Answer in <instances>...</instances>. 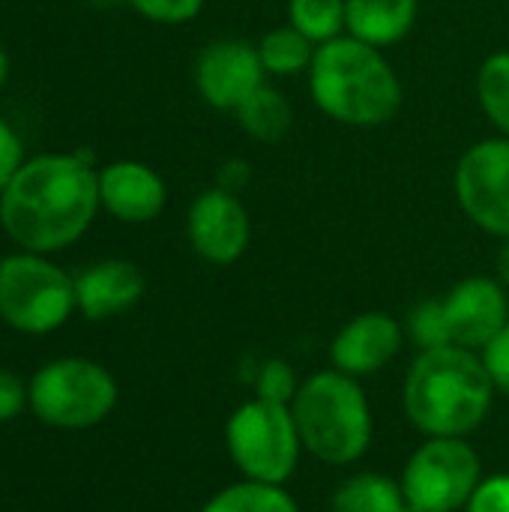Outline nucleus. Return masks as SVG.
Segmentation results:
<instances>
[{
  "label": "nucleus",
  "mask_w": 509,
  "mask_h": 512,
  "mask_svg": "<svg viewBox=\"0 0 509 512\" xmlns=\"http://www.w3.org/2000/svg\"><path fill=\"white\" fill-rule=\"evenodd\" d=\"M99 210V168L87 150L39 153L3 189L0 228L18 249L54 255L75 246Z\"/></svg>",
  "instance_id": "f257e3e1"
},
{
  "label": "nucleus",
  "mask_w": 509,
  "mask_h": 512,
  "mask_svg": "<svg viewBox=\"0 0 509 512\" xmlns=\"http://www.w3.org/2000/svg\"><path fill=\"white\" fill-rule=\"evenodd\" d=\"M24 162V141L9 120L0 117V195Z\"/></svg>",
  "instance_id": "cd10ccee"
},
{
  "label": "nucleus",
  "mask_w": 509,
  "mask_h": 512,
  "mask_svg": "<svg viewBox=\"0 0 509 512\" xmlns=\"http://www.w3.org/2000/svg\"><path fill=\"white\" fill-rule=\"evenodd\" d=\"M255 45H258V57H261L267 78L306 75L315 60V48H318L291 24H279V27L267 30Z\"/></svg>",
  "instance_id": "6ab92c4d"
},
{
  "label": "nucleus",
  "mask_w": 509,
  "mask_h": 512,
  "mask_svg": "<svg viewBox=\"0 0 509 512\" xmlns=\"http://www.w3.org/2000/svg\"><path fill=\"white\" fill-rule=\"evenodd\" d=\"M402 512H426V510H417V507H411V504H405V507H402Z\"/></svg>",
  "instance_id": "72a5a7b5"
},
{
  "label": "nucleus",
  "mask_w": 509,
  "mask_h": 512,
  "mask_svg": "<svg viewBox=\"0 0 509 512\" xmlns=\"http://www.w3.org/2000/svg\"><path fill=\"white\" fill-rule=\"evenodd\" d=\"M30 411L54 429H93L117 408L114 375L87 357H60L30 378Z\"/></svg>",
  "instance_id": "0eeeda50"
},
{
  "label": "nucleus",
  "mask_w": 509,
  "mask_h": 512,
  "mask_svg": "<svg viewBox=\"0 0 509 512\" xmlns=\"http://www.w3.org/2000/svg\"><path fill=\"white\" fill-rule=\"evenodd\" d=\"M480 357H483V366H486L495 390L509 396V324L480 351Z\"/></svg>",
  "instance_id": "bb28decb"
},
{
  "label": "nucleus",
  "mask_w": 509,
  "mask_h": 512,
  "mask_svg": "<svg viewBox=\"0 0 509 512\" xmlns=\"http://www.w3.org/2000/svg\"><path fill=\"white\" fill-rule=\"evenodd\" d=\"M402 507L405 495L399 480L375 471H357L345 477L330 495L333 512H402Z\"/></svg>",
  "instance_id": "a211bd4d"
},
{
  "label": "nucleus",
  "mask_w": 509,
  "mask_h": 512,
  "mask_svg": "<svg viewBox=\"0 0 509 512\" xmlns=\"http://www.w3.org/2000/svg\"><path fill=\"white\" fill-rule=\"evenodd\" d=\"M306 78L318 111L351 129L387 126L405 102L402 78L387 54L348 33L315 48Z\"/></svg>",
  "instance_id": "7ed1b4c3"
},
{
  "label": "nucleus",
  "mask_w": 509,
  "mask_h": 512,
  "mask_svg": "<svg viewBox=\"0 0 509 512\" xmlns=\"http://www.w3.org/2000/svg\"><path fill=\"white\" fill-rule=\"evenodd\" d=\"M405 333H408V339L417 345V351L453 345L450 324H447V315H444L441 300H423V303H417L414 312L408 315Z\"/></svg>",
  "instance_id": "5701e85b"
},
{
  "label": "nucleus",
  "mask_w": 509,
  "mask_h": 512,
  "mask_svg": "<svg viewBox=\"0 0 509 512\" xmlns=\"http://www.w3.org/2000/svg\"><path fill=\"white\" fill-rule=\"evenodd\" d=\"M30 405V387L9 369H0V423L15 420Z\"/></svg>",
  "instance_id": "c85d7f7f"
},
{
  "label": "nucleus",
  "mask_w": 509,
  "mask_h": 512,
  "mask_svg": "<svg viewBox=\"0 0 509 512\" xmlns=\"http://www.w3.org/2000/svg\"><path fill=\"white\" fill-rule=\"evenodd\" d=\"M198 512H300V507L285 486L240 477L237 483L219 489Z\"/></svg>",
  "instance_id": "aec40b11"
},
{
  "label": "nucleus",
  "mask_w": 509,
  "mask_h": 512,
  "mask_svg": "<svg viewBox=\"0 0 509 512\" xmlns=\"http://www.w3.org/2000/svg\"><path fill=\"white\" fill-rule=\"evenodd\" d=\"M465 512H509V474H489L468 498Z\"/></svg>",
  "instance_id": "a878e982"
},
{
  "label": "nucleus",
  "mask_w": 509,
  "mask_h": 512,
  "mask_svg": "<svg viewBox=\"0 0 509 512\" xmlns=\"http://www.w3.org/2000/svg\"><path fill=\"white\" fill-rule=\"evenodd\" d=\"M225 450L243 480L285 486L300 465L303 441L291 405L252 396L225 423Z\"/></svg>",
  "instance_id": "423d86ee"
},
{
  "label": "nucleus",
  "mask_w": 509,
  "mask_h": 512,
  "mask_svg": "<svg viewBox=\"0 0 509 512\" xmlns=\"http://www.w3.org/2000/svg\"><path fill=\"white\" fill-rule=\"evenodd\" d=\"M288 24L324 45L345 33V0H288Z\"/></svg>",
  "instance_id": "4be33fe9"
},
{
  "label": "nucleus",
  "mask_w": 509,
  "mask_h": 512,
  "mask_svg": "<svg viewBox=\"0 0 509 512\" xmlns=\"http://www.w3.org/2000/svg\"><path fill=\"white\" fill-rule=\"evenodd\" d=\"M237 123L240 129L261 141V144H276L282 141L291 126H294V105L285 96L282 87H276L273 81H264L240 108H237Z\"/></svg>",
  "instance_id": "f3484780"
},
{
  "label": "nucleus",
  "mask_w": 509,
  "mask_h": 512,
  "mask_svg": "<svg viewBox=\"0 0 509 512\" xmlns=\"http://www.w3.org/2000/svg\"><path fill=\"white\" fill-rule=\"evenodd\" d=\"M195 90L204 105L237 114V108L267 81L258 45L246 39H216L201 48L192 69Z\"/></svg>",
  "instance_id": "9b49d317"
},
{
  "label": "nucleus",
  "mask_w": 509,
  "mask_h": 512,
  "mask_svg": "<svg viewBox=\"0 0 509 512\" xmlns=\"http://www.w3.org/2000/svg\"><path fill=\"white\" fill-rule=\"evenodd\" d=\"M405 324L387 312L354 315L330 342V366L351 378H372L387 369L405 348Z\"/></svg>",
  "instance_id": "ddd939ff"
},
{
  "label": "nucleus",
  "mask_w": 509,
  "mask_h": 512,
  "mask_svg": "<svg viewBox=\"0 0 509 512\" xmlns=\"http://www.w3.org/2000/svg\"><path fill=\"white\" fill-rule=\"evenodd\" d=\"M186 240L192 252L216 267L237 264L252 243V219L243 198L231 189H204L186 213Z\"/></svg>",
  "instance_id": "9d476101"
},
{
  "label": "nucleus",
  "mask_w": 509,
  "mask_h": 512,
  "mask_svg": "<svg viewBox=\"0 0 509 512\" xmlns=\"http://www.w3.org/2000/svg\"><path fill=\"white\" fill-rule=\"evenodd\" d=\"M141 18L153 24H189L201 15L207 0H126Z\"/></svg>",
  "instance_id": "393cba45"
},
{
  "label": "nucleus",
  "mask_w": 509,
  "mask_h": 512,
  "mask_svg": "<svg viewBox=\"0 0 509 512\" xmlns=\"http://www.w3.org/2000/svg\"><path fill=\"white\" fill-rule=\"evenodd\" d=\"M291 414L303 450L330 468L360 462L375 438V417L360 378L339 369H321L300 381Z\"/></svg>",
  "instance_id": "20e7f679"
},
{
  "label": "nucleus",
  "mask_w": 509,
  "mask_h": 512,
  "mask_svg": "<svg viewBox=\"0 0 509 512\" xmlns=\"http://www.w3.org/2000/svg\"><path fill=\"white\" fill-rule=\"evenodd\" d=\"M147 291L144 270L126 258H105L75 276V303L87 321H105L129 312Z\"/></svg>",
  "instance_id": "2eb2a0df"
},
{
  "label": "nucleus",
  "mask_w": 509,
  "mask_h": 512,
  "mask_svg": "<svg viewBox=\"0 0 509 512\" xmlns=\"http://www.w3.org/2000/svg\"><path fill=\"white\" fill-rule=\"evenodd\" d=\"M78 312L75 276L39 252L0 258V318L24 336H48Z\"/></svg>",
  "instance_id": "39448f33"
},
{
  "label": "nucleus",
  "mask_w": 509,
  "mask_h": 512,
  "mask_svg": "<svg viewBox=\"0 0 509 512\" xmlns=\"http://www.w3.org/2000/svg\"><path fill=\"white\" fill-rule=\"evenodd\" d=\"M495 279L509 291V240H501V249L495 258Z\"/></svg>",
  "instance_id": "7c9ffc66"
},
{
  "label": "nucleus",
  "mask_w": 509,
  "mask_h": 512,
  "mask_svg": "<svg viewBox=\"0 0 509 512\" xmlns=\"http://www.w3.org/2000/svg\"><path fill=\"white\" fill-rule=\"evenodd\" d=\"M417 15V0H345V33L384 51L414 30Z\"/></svg>",
  "instance_id": "dca6fc26"
},
{
  "label": "nucleus",
  "mask_w": 509,
  "mask_h": 512,
  "mask_svg": "<svg viewBox=\"0 0 509 512\" xmlns=\"http://www.w3.org/2000/svg\"><path fill=\"white\" fill-rule=\"evenodd\" d=\"M477 102L486 120L509 138V48L492 51L477 69Z\"/></svg>",
  "instance_id": "412c9836"
},
{
  "label": "nucleus",
  "mask_w": 509,
  "mask_h": 512,
  "mask_svg": "<svg viewBox=\"0 0 509 512\" xmlns=\"http://www.w3.org/2000/svg\"><path fill=\"white\" fill-rule=\"evenodd\" d=\"M453 345L483 351L509 324V291L495 276H465L441 297Z\"/></svg>",
  "instance_id": "f8f14e48"
},
{
  "label": "nucleus",
  "mask_w": 509,
  "mask_h": 512,
  "mask_svg": "<svg viewBox=\"0 0 509 512\" xmlns=\"http://www.w3.org/2000/svg\"><path fill=\"white\" fill-rule=\"evenodd\" d=\"M483 480V459L468 438H426L405 462L399 486L405 504L426 512L465 510Z\"/></svg>",
  "instance_id": "6e6552de"
},
{
  "label": "nucleus",
  "mask_w": 509,
  "mask_h": 512,
  "mask_svg": "<svg viewBox=\"0 0 509 512\" xmlns=\"http://www.w3.org/2000/svg\"><path fill=\"white\" fill-rule=\"evenodd\" d=\"M6 78H9V54H6V45L0 42V87L6 84Z\"/></svg>",
  "instance_id": "2f4dec72"
},
{
  "label": "nucleus",
  "mask_w": 509,
  "mask_h": 512,
  "mask_svg": "<svg viewBox=\"0 0 509 512\" xmlns=\"http://www.w3.org/2000/svg\"><path fill=\"white\" fill-rule=\"evenodd\" d=\"M93 6H114V3H126V0H87Z\"/></svg>",
  "instance_id": "473e14b6"
},
{
  "label": "nucleus",
  "mask_w": 509,
  "mask_h": 512,
  "mask_svg": "<svg viewBox=\"0 0 509 512\" xmlns=\"http://www.w3.org/2000/svg\"><path fill=\"white\" fill-rule=\"evenodd\" d=\"M297 387H300V378H297L294 366L279 357L264 360L252 381V393L258 399H267L276 405H291V399L297 396Z\"/></svg>",
  "instance_id": "b1692460"
},
{
  "label": "nucleus",
  "mask_w": 509,
  "mask_h": 512,
  "mask_svg": "<svg viewBox=\"0 0 509 512\" xmlns=\"http://www.w3.org/2000/svg\"><path fill=\"white\" fill-rule=\"evenodd\" d=\"M246 180H249V165L243 159H231L219 174V186L231 189V192H240L246 186Z\"/></svg>",
  "instance_id": "c756f323"
},
{
  "label": "nucleus",
  "mask_w": 509,
  "mask_h": 512,
  "mask_svg": "<svg viewBox=\"0 0 509 512\" xmlns=\"http://www.w3.org/2000/svg\"><path fill=\"white\" fill-rule=\"evenodd\" d=\"M453 189L462 213L480 231L509 240V138L471 144L456 162Z\"/></svg>",
  "instance_id": "1a4fd4ad"
},
{
  "label": "nucleus",
  "mask_w": 509,
  "mask_h": 512,
  "mask_svg": "<svg viewBox=\"0 0 509 512\" xmlns=\"http://www.w3.org/2000/svg\"><path fill=\"white\" fill-rule=\"evenodd\" d=\"M99 204L123 225H147L162 216L168 186L153 165L117 159L99 168Z\"/></svg>",
  "instance_id": "4468645a"
},
{
  "label": "nucleus",
  "mask_w": 509,
  "mask_h": 512,
  "mask_svg": "<svg viewBox=\"0 0 509 512\" xmlns=\"http://www.w3.org/2000/svg\"><path fill=\"white\" fill-rule=\"evenodd\" d=\"M495 393L480 351L441 345L411 360L402 411L423 438H468L489 420Z\"/></svg>",
  "instance_id": "f03ea898"
}]
</instances>
